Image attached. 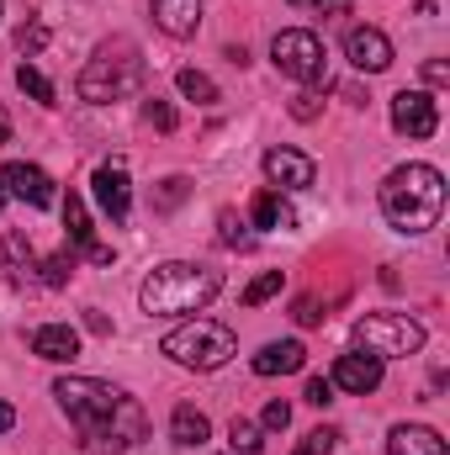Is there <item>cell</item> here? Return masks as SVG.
<instances>
[{"label": "cell", "instance_id": "obj_19", "mask_svg": "<svg viewBox=\"0 0 450 455\" xmlns=\"http://www.w3.org/2000/svg\"><path fill=\"white\" fill-rule=\"evenodd\" d=\"M170 440H175V445H186V451H202V445L213 440L207 413H202V408H191V403H181V408L170 413Z\"/></svg>", "mask_w": 450, "mask_h": 455}, {"label": "cell", "instance_id": "obj_6", "mask_svg": "<svg viewBox=\"0 0 450 455\" xmlns=\"http://www.w3.org/2000/svg\"><path fill=\"white\" fill-rule=\"evenodd\" d=\"M355 344L371 349L376 360H408L424 349V323L408 313H366L355 318Z\"/></svg>", "mask_w": 450, "mask_h": 455}, {"label": "cell", "instance_id": "obj_29", "mask_svg": "<svg viewBox=\"0 0 450 455\" xmlns=\"http://www.w3.org/2000/svg\"><path fill=\"white\" fill-rule=\"evenodd\" d=\"M186 191H191V180H186V175H170V180L159 186V202H154V207H159V212H170V207H181V202H186Z\"/></svg>", "mask_w": 450, "mask_h": 455}, {"label": "cell", "instance_id": "obj_7", "mask_svg": "<svg viewBox=\"0 0 450 455\" xmlns=\"http://www.w3.org/2000/svg\"><path fill=\"white\" fill-rule=\"evenodd\" d=\"M270 59H276L281 75H292V80H302V85H329V48H324V37L308 32V27L276 32V37H270Z\"/></svg>", "mask_w": 450, "mask_h": 455}, {"label": "cell", "instance_id": "obj_15", "mask_svg": "<svg viewBox=\"0 0 450 455\" xmlns=\"http://www.w3.org/2000/svg\"><path fill=\"white\" fill-rule=\"evenodd\" d=\"M154 27L170 37H197L202 27V0H154Z\"/></svg>", "mask_w": 450, "mask_h": 455}, {"label": "cell", "instance_id": "obj_39", "mask_svg": "<svg viewBox=\"0 0 450 455\" xmlns=\"http://www.w3.org/2000/svg\"><path fill=\"white\" fill-rule=\"evenodd\" d=\"M0 143H11V116H5V107H0Z\"/></svg>", "mask_w": 450, "mask_h": 455}, {"label": "cell", "instance_id": "obj_14", "mask_svg": "<svg viewBox=\"0 0 450 455\" xmlns=\"http://www.w3.org/2000/svg\"><path fill=\"white\" fill-rule=\"evenodd\" d=\"M64 228H69V249H85L96 265H112V259H117L107 243H96V228H91V218H85V202H80L75 191L64 196Z\"/></svg>", "mask_w": 450, "mask_h": 455}, {"label": "cell", "instance_id": "obj_35", "mask_svg": "<svg viewBox=\"0 0 450 455\" xmlns=\"http://www.w3.org/2000/svg\"><path fill=\"white\" fill-rule=\"evenodd\" d=\"M292 318H297V323H308V329H313V323H324V318H329V313H318V302H313V297H302V302H297V313H292Z\"/></svg>", "mask_w": 450, "mask_h": 455}, {"label": "cell", "instance_id": "obj_2", "mask_svg": "<svg viewBox=\"0 0 450 455\" xmlns=\"http://www.w3.org/2000/svg\"><path fill=\"white\" fill-rule=\"evenodd\" d=\"M382 212L398 233H430L446 212V175L435 164H398L382 180Z\"/></svg>", "mask_w": 450, "mask_h": 455}, {"label": "cell", "instance_id": "obj_33", "mask_svg": "<svg viewBox=\"0 0 450 455\" xmlns=\"http://www.w3.org/2000/svg\"><path fill=\"white\" fill-rule=\"evenodd\" d=\"M286 424H292V408H286L281 397H276V403H265V429H286Z\"/></svg>", "mask_w": 450, "mask_h": 455}, {"label": "cell", "instance_id": "obj_34", "mask_svg": "<svg viewBox=\"0 0 450 455\" xmlns=\"http://www.w3.org/2000/svg\"><path fill=\"white\" fill-rule=\"evenodd\" d=\"M292 116H297V122H313V116H318V96H313V91H302V96L292 101Z\"/></svg>", "mask_w": 450, "mask_h": 455}, {"label": "cell", "instance_id": "obj_32", "mask_svg": "<svg viewBox=\"0 0 450 455\" xmlns=\"http://www.w3.org/2000/svg\"><path fill=\"white\" fill-rule=\"evenodd\" d=\"M302 397H308L313 408H329V403H334V381H329V376H308V392H302Z\"/></svg>", "mask_w": 450, "mask_h": 455}, {"label": "cell", "instance_id": "obj_3", "mask_svg": "<svg viewBox=\"0 0 450 455\" xmlns=\"http://www.w3.org/2000/svg\"><path fill=\"white\" fill-rule=\"evenodd\" d=\"M218 291H223V270L191 265V259H170V265H159L143 281L138 302H143L149 318H181V313H202Z\"/></svg>", "mask_w": 450, "mask_h": 455}, {"label": "cell", "instance_id": "obj_38", "mask_svg": "<svg viewBox=\"0 0 450 455\" xmlns=\"http://www.w3.org/2000/svg\"><path fill=\"white\" fill-rule=\"evenodd\" d=\"M16 429V408L11 403H0V435H11Z\"/></svg>", "mask_w": 450, "mask_h": 455}, {"label": "cell", "instance_id": "obj_5", "mask_svg": "<svg viewBox=\"0 0 450 455\" xmlns=\"http://www.w3.org/2000/svg\"><path fill=\"white\" fill-rule=\"evenodd\" d=\"M175 365H186V371H218L228 365L233 355H238V339H233V329L218 323V318H191V323H181L175 334H165L159 344Z\"/></svg>", "mask_w": 450, "mask_h": 455}, {"label": "cell", "instance_id": "obj_37", "mask_svg": "<svg viewBox=\"0 0 450 455\" xmlns=\"http://www.w3.org/2000/svg\"><path fill=\"white\" fill-rule=\"evenodd\" d=\"M424 80H430V85H450V69L440 59H430V64H424Z\"/></svg>", "mask_w": 450, "mask_h": 455}, {"label": "cell", "instance_id": "obj_36", "mask_svg": "<svg viewBox=\"0 0 450 455\" xmlns=\"http://www.w3.org/2000/svg\"><path fill=\"white\" fill-rule=\"evenodd\" d=\"M292 5H313L324 16H350V0H292Z\"/></svg>", "mask_w": 450, "mask_h": 455}, {"label": "cell", "instance_id": "obj_9", "mask_svg": "<svg viewBox=\"0 0 450 455\" xmlns=\"http://www.w3.org/2000/svg\"><path fill=\"white\" fill-rule=\"evenodd\" d=\"M344 59H350L360 75H382V69H392V37H387L382 27H350Z\"/></svg>", "mask_w": 450, "mask_h": 455}, {"label": "cell", "instance_id": "obj_28", "mask_svg": "<svg viewBox=\"0 0 450 455\" xmlns=\"http://www.w3.org/2000/svg\"><path fill=\"white\" fill-rule=\"evenodd\" d=\"M218 228H223L218 238H223L228 249H249L254 243V233H244V223H238V212H218Z\"/></svg>", "mask_w": 450, "mask_h": 455}, {"label": "cell", "instance_id": "obj_26", "mask_svg": "<svg viewBox=\"0 0 450 455\" xmlns=\"http://www.w3.org/2000/svg\"><path fill=\"white\" fill-rule=\"evenodd\" d=\"M281 291V270H265V275H254L249 286H244V307H260V302H270Z\"/></svg>", "mask_w": 450, "mask_h": 455}, {"label": "cell", "instance_id": "obj_18", "mask_svg": "<svg viewBox=\"0 0 450 455\" xmlns=\"http://www.w3.org/2000/svg\"><path fill=\"white\" fill-rule=\"evenodd\" d=\"M387 455H450V451L435 429H424V424H398V429L387 435Z\"/></svg>", "mask_w": 450, "mask_h": 455}, {"label": "cell", "instance_id": "obj_31", "mask_svg": "<svg viewBox=\"0 0 450 455\" xmlns=\"http://www.w3.org/2000/svg\"><path fill=\"white\" fill-rule=\"evenodd\" d=\"M334 440H339L334 429H313V435L297 445V455H334Z\"/></svg>", "mask_w": 450, "mask_h": 455}, {"label": "cell", "instance_id": "obj_24", "mask_svg": "<svg viewBox=\"0 0 450 455\" xmlns=\"http://www.w3.org/2000/svg\"><path fill=\"white\" fill-rule=\"evenodd\" d=\"M228 445H233V455H260L265 451V435H260V424L233 419V424H228Z\"/></svg>", "mask_w": 450, "mask_h": 455}, {"label": "cell", "instance_id": "obj_17", "mask_svg": "<svg viewBox=\"0 0 450 455\" xmlns=\"http://www.w3.org/2000/svg\"><path fill=\"white\" fill-rule=\"evenodd\" d=\"M302 365H308V349L297 339H276L254 355V376H292V371H302Z\"/></svg>", "mask_w": 450, "mask_h": 455}, {"label": "cell", "instance_id": "obj_30", "mask_svg": "<svg viewBox=\"0 0 450 455\" xmlns=\"http://www.w3.org/2000/svg\"><path fill=\"white\" fill-rule=\"evenodd\" d=\"M143 116H149L159 132H175V107H170V101H159V96H154V101H143Z\"/></svg>", "mask_w": 450, "mask_h": 455}, {"label": "cell", "instance_id": "obj_20", "mask_svg": "<svg viewBox=\"0 0 450 455\" xmlns=\"http://www.w3.org/2000/svg\"><path fill=\"white\" fill-rule=\"evenodd\" d=\"M0 249H5V265H11V281H16V286H21V281L32 286V281H37V254H32V243H27L21 233H5V238H0Z\"/></svg>", "mask_w": 450, "mask_h": 455}, {"label": "cell", "instance_id": "obj_12", "mask_svg": "<svg viewBox=\"0 0 450 455\" xmlns=\"http://www.w3.org/2000/svg\"><path fill=\"white\" fill-rule=\"evenodd\" d=\"M329 381L344 387V392H355V397H366V392L382 387V360H376L371 349H350V355L334 360V376H329Z\"/></svg>", "mask_w": 450, "mask_h": 455}, {"label": "cell", "instance_id": "obj_27", "mask_svg": "<svg viewBox=\"0 0 450 455\" xmlns=\"http://www.w3.org/2000/svg\"><path fill=\"white\" fill-rule=\"evenodd\" d=\"M16 48H21L27 59H32V53H43V48H48V27H43L37 16H32V21H21V27H16Z\"/></svg>", "mask_w": 450, "mask_h": 455}, {"label": "cell", "instance_id": "obj_21", "mask_svg": "<svg viewBox=\"0 0 450 455\" xmlns=\"http://www.w3.org/2000/svg\"><path fill=\"white\" fill-rule=\"evenodd\" d=\"M292 207L281 202V191H260L254 196V228H292Z\"/></svg>", "mask_w": 450, "mask_h": 455}, {"label": "cell", "instance_id": "obj_16", "mask_svg": "<svg viewBox=\"0 0 450 455\" xmlns=\"http://www.w3.org/2000/svg\"><path fill=\"white\" fill-rule=\"evenodd\" d=\"M32 355H37V360H53V365H69V360L80 355V334H75L69 323H43V329L32 334Z\"/></svg>", "mask_w": 450, "mask_h": 455}, {"label": "cell", "instance_id": "obj_25", "mask_svg": "<svg viewBox=\"0 0 450 455\" xmlns=\"http://www.w3.org/2000/svg\"><path fill=\"white\" fill-rule=\"evenodd\" d=\"M69 275H75V254H69V249L53 254V259H37V281H43V286H64Z\"/></svg>", "mask_w": 450, "mask_h": 455}, {"label": "cell", "instance_id": "obj_1", "mask_svg": "<svg viewBox=\"0 0 450 455\" xmlns=\"http://www.w3.org/2000/svg\"><path fill=\"white\" fill-rule=\"evenodd\" d=\"M59 408L69 413L80 445L96 455H127L149 440V413L138 408V397H127L112 381L96 376H59L53 381Z\"/></svg>", "mask_w": 450, "mask_h": 455}, {"label": "cell", "instance_id": "obj_4", "mask_svg": "<svg viewBox=\"0 0 450 455\" xmlns=\"http://www.w3.org/2000/svg\"><path fill=\"white\" fill-rule=\"evenodd\" d=\"M80 101L91 107H112V101H127L143 91V53L127 43V37H112L96 48V59L80 69Z\"/></svg>", "mask_w": 450, "mask_h": 455}, {"label": "cell", "instance_id": "obj_22", "mask_svg": "<svg viewBox=\"0 0 450 455\" xmlns=\"http://www.w3.org/2000/svg\"><path fill=\"white\" fill-rule=\"evenodd\" d=\"M175 91H181L186 101H197V107H218V85H213L202 69H181V75H175Z\"/></svg>", "mask_w": 450, "mask_h": 455}, {"label": "cell", "instance_id": "obj_10", "mask_svg": "<svg viewBox=\"0 0 450 455\" xmlns=\"http://www.w3.org/2000/svg\"><path fill=\"white\" fill-rule=\"evenodd\" d=\"M0 186H5V196H16V202H27V207H53V202H59L48 170H37V164H27V159H11L5 175H0Z\"/></svg>", "mask_w": 450, "mask_h": 455}, {"label": "cell", "instance_id": "obj_23", "mask_svg": "<svg viewBox=\"0 0 450 455\" xmlns=\"http://www.w3.org/2000/svg\"><path fill=\"white\" fill-rule=\"evenodd\" d=\"M16 85L32 96V101H43V107H53L59 101V91H53V80L37 69V64H16Z\"/></svg>", "mask_w": 450, "mask_h": 455}, {"label": "cell", "instance_id": "obj_11", "mask_svg": "<svg viewBox=\"0 0 450 455\" xmlns=\"http://www.w3.org/2000/svg\"><path fill=\"white\" fill-rule=\"evenodd\" d=\"M265 175H270V191H308L318 180V164L302 148H270L265 154Z\"/></svg>", "mask_w": 450, "mask_h": 455}, {"label": "cell", "instance_id": "obj_40", "mask_svg": "<svg viewBox=\"0 0 450 455\" xmlns=\"http://www.w3.org/2000/svg\"><path fill=\"white\" fill-rule=\"evenodd\" d=\"M0 207H5V186H0Z\"/></svg>", "mask_w": 450, "mask_h": 455}, {"label": "cell", "instance_id": "obj_13", "mask_svg": "<svg viewBox=\"0 0 450 455\" xmlns=\"http://www.w3.org/2000/svg\"><path fill=\"white\" fill-rule=\"evenodd\" d=\"M91 186H96V207H101L112 223H127V212H133V186H127V170H122V159L101 164Z\"/></svg>", "mask_w": 450, "mask_h": 455}, {"label": "cell", "instance_id": "obj_8", "mask_svg": "<svg viewBox=\"0 0 450 455\" xmlns=\"http://www.w3.org/2000/svg\"><path fill=\"white\" fill-rule=\"evenodd\" d=\"M392 127H398L403 138H435V127H440L435 96H430V91H398V96H392Z\"/></svg>", "mask_w": 450, "mask_h": 455}]
</instances>
